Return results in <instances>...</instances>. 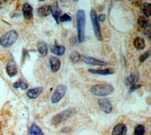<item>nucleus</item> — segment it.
Returning <instances> with one entry per match:
<instances>
[{
    "mask_svg": "<svg viewBox=\"0 0 151 135\" xmlns=\"http://www.w3.org/2000/svg\"><path fill=\"white\" fill-rule=\"evenodd\" d=\"M77 23H78V39L79 42L85 40V26H86V15L82 9L78 10L77 12Z\"/></svg>",
    "mask_w": 151,
    "mask_h": 135,
    "instance_id": "nucleus-1",
    "label": "nucleus"
},
{
    "mask_svg": "<svg viewBox=\"0 0 151 135\" xmlns=\"http://www.w3.org/2000/svg\"><path fill=\"white\" fill-rule=\"evenodd\" d=\"M91 93L98 97H104L108 96L114 91V87L109 84H102L96 85L91 87Z\"/></svg>",
    "mask_w": 151,
    "mask_h": 135,
    "instance_id": "nucleus-2",
    "label": "nucleus"
},
{
    "mask_svg": "<svg viewBox=\"0 0 151 135\" xmlns=\"http://www.w3.org/2000/svg\"><path fill=\"white\" fill-rule=\"evenodd\" d=\"M17 39H18V33L15 30H10L3 35L2 38L0 39V44L3 47H9L15 43Z\"/></svg>",
    "mask_w": 151,
    "mask_h": 135,
    "instance_id": "nucleus-3",
    "label": "nucleus"
},
{
    "mask_svg": "<svg viewBox=\"0 0 151 135\" xmlns=\"http://www.w3.org/2000/svg\"><path fill=\"white\" fill-rule=\"evenodd\" d=\"M91 23H92V27H93V31L96 38L101 40L102 39V33H101V28H100V25L99 22L97 20V15L95 10L92 9L91 11Z\"/></svg>",
    "mask_w": 151,
    "mask_h": 135,
    "instance_id": "nucleus-4",
    "label": "nucleus"
},
{
    "mask_svg": "<svg viewBox=\"0 0 151 135\" xmlns=\"http://www.w3.org/2000/svg\"><path fill=\"white\" fill-rule=\"evenodd\" d=\"M72 112H73L72 109H68V110L63 111V112H61L60 114H58L57 115H55L53 118H52L51 123L53 125H59L60 123L65 121L67 118H69L72 115Z\"/></svg>",
    "mask_w": 151,
    "mask_h": 135,
    "instance_id": "nucleus-5",
    "label": "nucleus"
},
{
    "mask_svg": "<svg viewBox=\"0 0 151 135\" xmlns=\"http://www.w3.org/2000/svg\"><path fill=\"white\" fill-rule=\"evenodd\" d=\"M65 92H66V86L65 85H61L59 86H57V88L55 89L53 95L51 96V102L52 103L59 102L63 98V96L65 95Z\"/></svg>",
    "mask_w": 151,
    "mask_h": 135,
    "instance_id": "nucleus-6",
    "label": "nucleus"
},
{
    "mask_svg": "<svg viewBox=\"0 0 151 135\" xmlns=\"http://www.w3.org/2000/svg\"><path fill=\"white\" fill-rule=\"evenodd\" d=\"M83 62L89 64V65H93V66H106L107 62H104L103 60L97 59L94 57H91V56H82L81 57Z\"/></svg>",
    "mask_w": 151,
    "mask_h": 135,
    "instance_id": "nucleus-7",
    "label": "nucleus"
},
{
    "mask_svg": "<svg viewBox=\"0 0 151 135\" xmlns=\"http://www.w3.org/2000/svg\"><path fill=\"white\" fill-rule=\"evenodd\" d=\"M99 106H100V109L103 111L104 113L106 114H109L112 112V104L110 102V101L108 99H99Z\"/></svg>",
    "mask_w": 151,
    "mask_h": 135,
    "instance_id": "nucleus-8",
    "label": "nucleus"
},
{
    "mask_svg": "<svg viewBox=\"0 0 151 135\" xmlns=\"http://www.w3.org/2000/svg\"><path fill=\"white\" fill-rule=\"evenodd\" d=\"M139 80V73L137 72H132L129 77L126 78L125 80V83L128 86H132V85H137V82Z\"/></svg>",
    "mask_w": 151,
    "mask_h": 135,
    "instance_id": "nucleus-9",
    "label": "nucleus"
},
{
    "mask_svg": "<svg viewBox=\"0 0 151 135\" xmlns=\"http://www.w3.org/2000/svg\"><path fill=\"white\" fill-rule=\"evenodd\" d=\"M127 132V127L124 124H119L116 125L112 131V135H125Z\"/></svg>",
    "mask_w": 151,
    "mask_h": 135,
    "instance_id": "nucleus-10",
    "label": "nucleus"
},
{
    "mask_svg": "<svg viewBox=\"0 0 151 135\" xmlns=\"http://www.w3.org/2000/svg\"><path fill=\"white\" fill-rule=\"evenodd\" d=\"M50 65L52 72H57L61 68V61L57 57H50Z\"/></svg>",
    "mask_w": 151,
    "mask_h": 135,
    "instance_id": "nucleus-11",
    "label": "nucleus"
},
{
    "mask_svg": "<svg viewBox=\"0 0 151 135\" xmlns=\"http://www.w3.org/2000/svg\"><path fill=\"white\" fill-rule=\"evenodd\" d=\"M22 13L26 19H31L33 17V8L29 3H24L22 5Z\"/></svg>",
    "mask_w": 151,
    "mask_h": 135,
    "instance_id": "nucleus-12",
    "label": "nucleus"
},
{
    "mask_svg": "<svg viewBox=\"0 0 151 135\" xmlns=\"http://www.w3.org/2000/svg\"><path fill=\"white\" fill-rule=\"evenodd\" d=\"M50 13L52 14V16H53V18L56 20L57 23H59V18H60V16L62 15V10L61 9L59 8V6H58L57 3H55L52 7H50Z\"/></svg>",
    "mask_w": 151,
    "mask_h": 135,
    "instance_id": "nucleus-13",
    "label": "nucleus"
},
{
    "mask_svg": "<svg viewBox=\"0 0 151 135\" xmlns=\"http://www.w3.org/2000/svg\"><path fill=\"white\" fill-rule=\"evenodd\" d=\"M6 70H7V73L10 76V77H13V76L16 75L17 73V66L14 61H9L7 65V68H6Z\"/></svg>",
    "mask_w": 151,
    "mask_h": 135,
    "instance_id": "nucleus-14",
    "label": "nucleus"
},
{
    "mask_svg": "<svg viewBox=\"0 0 151 135\" xmlns=\"http://www.w3.org/2000/svg\"><path fill=\"white\" fill-rule=\"evenodd\" d=\"M42 90H43L42 87H36V88H32L30 90H28L27 97L29 99H36L40 95V94H41Z\"/></svg>",
    "mask_w": 151,
    "mask_h": 135,
    "instance_id": "nucleus-15",
    "label": "nucleus"
},
{
    "mask_svg": "<svg viewBox=\"0 0 151 135\" xmlns=\"http://www.w3.org/2000/svg\"><path fill=\"white\" fill-rule=\"evenodd\" d=\"M89 72L93 74H99V75H110L115 72L114 69H89Z\"/></svg>",
    "mask_w": 151,
    "mask_h": 135,
    "instance_id": "nucleus-16",
    "label": "nucleus"
},
{
    "mask_svg": "<svg viewBox=\"0 0 151 135\" xmlns=\"http://www.w3.org/2000/svg\"><path fill=\"white\" fill-rule=\"evenodd\" d=\"M50 51H51L52 54L60 56V55H63V54H65V46H62V45H54V46L50 47Z\"/></svg>",
    "mask_w": 151,
    "mask_h": 135,
    "instance_id": "nucleus-17",
    "label": "nucleus"
},
{
    "mask_svg": "<svg viewBox=\"0 0 151 135\" xmlns=\"http://www.w3.org/2000/svg\"><path fill=\"white\" fill-rule=\"evenodd\" d=\"M50 11H51V9H50V6L45 5V6H41V7H39V8H38V9H37V13H38V15H40V16L46 17V16L50 15Z\"/></svg>",
    "mask_w": 151,
    "mask_h": 135,
    "instance_id": "nucleus-18",
    "label": "nucleus"
},
{
    "mask_svg": "<svg viewBox=\"0 0 151 135\" xmlns=\"http://www.w3.org/2000/svg\"><path fill=\"white\" fill-rule=\"evenodd\" d=\"M133 45L137 50H143L146 47V42H145L144 39L142 38H136L133 42Z\"/></svg>",
    "mask_w": 151,
    "mask_h": 135,
    "instance_id": "nucleus-19",
    "label": "nucleus"
},
{
    "mask_svg": "<svg viewBox=\"0 0 151 135\" xmlns=\"http://www.w3.org/2000/svg\"><path fill=\"white\" fill-rule=\"evenodd\" d=\"M30 135H44V133L37 124H32L30 128Z\"/></svg>",
    "mask_w": 151,
    "mask_h": 135,
    "instance_id": "nucleus-20",
    "label": "nucleus"
},
{
    "mask_svg": "<svg viewBox=\"0 0 151 135\" xmlns=\"http://www.w3.org/2000/svg\"><path fill=\"white\" fill-rule=\"evenodd\" d=\"M37 51L41 55L45 56L48 54V46L45 42H40L37 46Z\"/></svg>",
    "mask_w": 151,
    "mask_h": 135,
    "instance_id": "nucleus-21",
    "label": "nucleus"
},
{
    "mask_svg": "<svg viewBox=\"0 0 151 135\" xmlns=\"http://www.w3.org/2000/svg\"><path fill=\"white\" fill-rule=\"evenodd\" d=\"M13 86L15 87V88H19V87H21L22 90H26L27 87H28V85L26 83H24L22 80H20L18 82H16V83L13 85Z\"/></svg>",
    "mask_w": 151,
    "mask_h": 135,
    "instance_id": "nucleus-22",
    "label": "nucleus"
},
{
    "mask_svg": "<svg viewBox=\"0 0 151 135\" xmlns=\"http://www.w3.org/2000/svg\"><path fill=\"white\" fill-rule=\"evenodd\" d=\"M142 11H143V13H144L145 16L149 17L150 16V4L149 3H145L143 5Z\"/></svg>",
    "mask_w": 151,
    "mask_h": 135,
    "instance_id": "nucleus-23",
    "label": "nucleus"
},
{
    "mask_svg": "<svg viewBox=\"0 0 151 135\" xmlns=\"http://www.w3.org/2000/svg\"><path fill=\"white\" fill-rule=\"evenodd\" d=\"M138 25L140 26L142 28H146L148 25V22L147 20L146 19V17H144V16H140L138 18Z\"/></svg>",
    "mask_w": 151,
    "mask_h": 135,
    "instance_id": "nucleus-24",
    "label": "nucleus"
},
{
    "mask_svg": "<svg viewBox=\"0 0 151 135\" xmlns=\"http://www.w3.org/2000/svg\"><path fill=\"white\" fill-rule=\"evenodd\" d=\"M145 127L143 125H138L134 130V135H145Z\"/></svg>",
    "mask_w": 151,
    "mask_h": 135,
    "instance_id": "nucleus-25",
    "label": "nucleus"
},
{
    "mask_svg": "<svg viewBox=\"0 0 151 135\" xmlns=\"http://www.w3.org/2000/svg\"><path fill=\"white\" fill-rule=\"evenodd\" d=\"M70 21H71V17L66 13L62 14L59 18V22H61V23H65V22H70Z\"/></svg>",
    "mask_w": 151,
    "mask_h": 135,
    "instance_id": "nucleus-26",
    "label": "nucleus"
},
{
    "mask_svg": "<svg viewBox=\"0 0 151 135\" xmlns=\"http://www.w3.org/2000/svg\"><path fill=\"white\" fill-rule=\"evenodd\" d=\"M71 59H72L74 62H77L78 60H79V59H80V55L78 54V53H76V52H75L74 54L71 55Z\"/></svg>",
    "mask_w": 151,
    "mask_h": 135,
    "instance_id": "nucleus-27",
    "label": "nucleus"
},
{
    "mask_svg": "<svg viewBox=\"0 0 151 135\" xmlns=\"http://www.w3.org/2000/svg\"><path fill=\"white\" fill-rule=\"evenodd\" d=\"M149 52H147V53H145V54L143 55H141L140 56V58H139V60H140V62H144L145 60H147V58L149 56Z\"/></svg>",
    "mask_w": 151,
    "mask_h": 135,
    "instance_id": "nucleus-28",
    "label": "nucleus"
},
{
    "mask_svg": "<svg viewBox=\"0 0 151 135\" xmlns=\"http://www.w3.org/2000/svg\"><path fill=\"white\" fill-rule=\"evenodd\" d=\"M97 20H98V22H104V20H106V16H104V14H100V16L99 17H97Z\"/></svg>",
    "mask_w": 151,
    "mask_h": 135,
    "instance_id": "nucleus-29",
    "label": "nucleus"
},
{
    "mask_svg": "<svg viewBox=\"0 0 151 135\" xmlns=\"http://www.w3.org/2000/svg\"><path fill=\"white\" fill-rule=\"evenodd\" d=\"M140 86H141V85H132V86L130 87V91H131V92H132V91H134V90L138 89Z\"/></svg>",
    "mask_w": 151,
    "mask_h": 135,
    "instance_id": "nucleus-30",
    "label": "nucleus"
}]
</instances>
